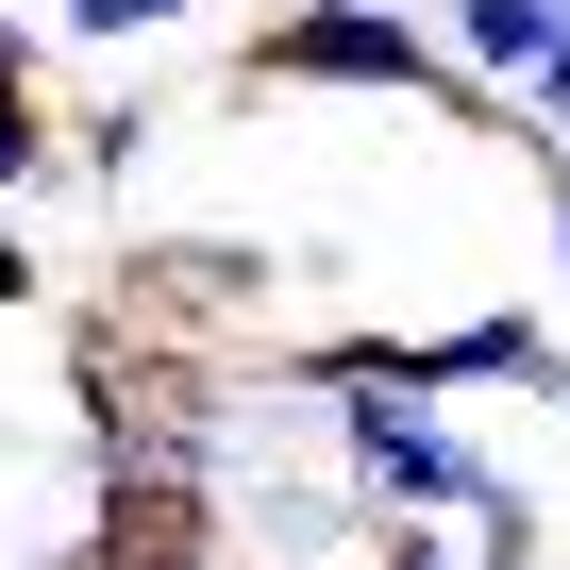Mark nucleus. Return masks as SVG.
Wrapping results in <instances>:
<instances>
[{
  "label": "nucleus",
  "mask_w": 570,
  "mask_h": 570,
  "mask_svg": "<svg viewBox=\"0 0 570 570\" xmlns=\"http://www.w3.org/2000/svg\"><path fill=\"white\" fill-rule=\"evenodd\" d=\"M235 85H353V101H420V118H503L436 51V18H386V0H285V18H252Z\"/></svg>",
  "instance_id": "obj_1"
},
{
  "label": "nucleus",
  "mask_w": 570,
  "mask_h": 570,
  "mask_svg": "<svg viewBox=\"0 0 570 570\" xmlns=\"http://www.w3.org/2000/svg\"><path fill=\"white\" fill-rule=\"evenodd\" d=\"M320 453H336V487H353L370 520H470V503L520 487V470H503L453 403H420V386H353V403H320Z\"/></svg>",
  "instance_id": "obj_2"
},
{
  "label": "nucleus",
  "mask_w": 570,
  "mask_h": 570,
  "mask_svg": "<svg viewBox=\"0 0 570 570\" xmlns=\"http://www.w3.org/2000/svg\"><path fill=\"white\" fill-rule=\"evenodd\" d=\"M436 51L470 68V101H503V135L570 85V0H453L436 18Z\"/></svg>",
  "instance_id": "obj_3"
},
{
  "label": "nucleus",
  "mask_w": 570,
  "mask_h": 570,
  "mask_svg": "<svg viewBox=\"0 0 570 570\" xmlns=\"http://www.w3.org/2000/svg\"><path fill=\"white\" fill-rule=\"evenodd\" d=\"M68 570H218V487H101Z\"/></svg>",
  "instance_id": "obj_4"
},
{
  "label": "nucleus",
  "mask_w": 570,
  "mask_h": 570,
  "mask_svg": "<svg viewBox=\"0 0 570 570\" xmlns=\"http://www.w3.org/2000/svg\"><path fill=\"white\" fill-rule=\"evenodd\" d=\"M51 118H68V168H101V185L151 151V101H135V85H101V101H51Z\"/></svg>",
  "instance_id": "obj_5"
},
{
  "label": "nucleus",
  "mask_w": 570,
  "mask_h": 570,
  "mask_svg": "<svg viewBox=\"0 0 570 570\" xmlns=\"http://www.w3.org/2000/svg\"><path fill=\"white\" fill-rule=\"evenodd\" d=\"M51 35L68 51H151V35H185V0H51Z\"/></svg>",
  "instance_id": "obj_6"
},
{
  "label": "nucleus",
  "mask_w": 570,
  "mask_h": 570,
  "mask_svg": "<svg viewBox=\"0 0 570 570\" xmlns=\"http://www.w3.org/2000/svg\"><path fill=\"white\" fill-rule=\"evenodd\" d=\"M453 537H470V570H537V553H553V520H537V487H503V503H470Z\"/></svg>",
  "instance_id": "obj_7"
},
{
  "label": "nucleus",
  "mask_w": 570,
  "mask_h": 570,
  "mask_svg": "<svg viewBox=\"0 0 570 570\" xmlns=\"http://www.w3.org/2000/svg\"><path fill=\"white\" fill-rule=\"evenodd\" d=\"M35 168H68V118H51L35 85H0V202H18Z\"/></svg>",
  "instance_id": "obj_8"
},
{
  "label": "nucleus",
  "mask_w": 570,
  "mask_h": 570,
  "mask_svg": "<svg viewBox=\"0 0 570 570\" xmlns=\"http://www.w3.org/2000/svg\"><path fill=\"white\" fill-rule=\"evenodd\" d=\"M353 570H470V537H453V520H370Z\"/></svg>",
  "instance_id": "obj_9"
},
{
  "label": "nucleus",
  "mask_w": 570,
  "mask_h": 570,
  "mask_svg": "<svg viewBox=\"0 0 570 570\" xmlns=\"http://www.w3.org/2000/svg\"><path fill=\"white\" fill-rule=\"evenodd\" d=\"M0 85H35V101H51V35H35V18H0Z\"/></svg>",
  "instance_id": "obj_10"
},
{
  "label": "nucleus",
  "mask_w": 570,
  "mask_h": 570,
  "mask_svg": "<svg viewBox=\"0 0 570 570\" xmlns=\"http://www.w3.org/2000/svg\"><path fill=\"white\" fill-rule=\"evenodd\" d=\"M537 218H553V268H570V151H537Z\"/></svg>",
  "instance_id": "obj_11"
},
{
  "label": "nucleus",
  "mask_w": 570,
  "mask_h": 570,
  "mask_svg": "<svg viewBox=\"0 0 570 570\" xmlns=\"http://www.w3.org/2000/svg\"><path fill=\"white\" fill-rule=\"evenodd\" d=\"M35 285H51V268H35V252H18V218H0V303H35Z\"/></svg>",
  "instance_id": "obj_12"
},
{
  "label": "nucleus",
  "mask_w": 570,
  "mask_h": 570,
  "mask_svg": "<svg viewBox=\"0 0 570 570\" xmlns=\"http://www.w3.org/2000/svg\"><path fill=\"white\" fill-rule=\"evenodd\" d=\"M35 570H68V553H35Z\"/></svg>",
  "instance_id": "obj_13"
}]
</instances>
